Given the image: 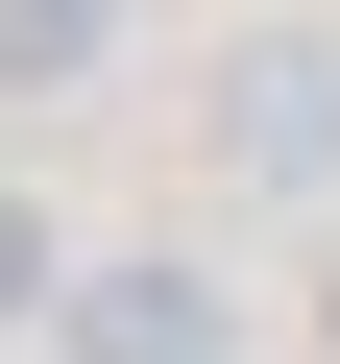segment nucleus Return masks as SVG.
<instances>
[{"label": "nucleus", "mask_w": 340, "mask_h": 364, "mask_svg": "<svg viewBox=\"0 0 340 364\" xmlns=\"http://www.w3.org/2000/svg\"><path fill=\"white\" fill-rule=\"evenodd\" d=\"M97 25H122V0H0V97H49V73H97Z\"/></svg>", "instance_id": "obj_3"}, {"label": "nucleus", "mask_w": 340, "mask_h": 364, "mask_svg": "<svg viewBox=\"0 0 340 364\" xmlns=\"http://www.w3.org/2000/svg\"><path fill=\"white\" fill-rule=\"evenodd\" d=\"M49 291H73V243H49V195L0 170V340H49Z\"/></svg>", "instance_id": "obj_4"}, {"label": "nucleus", "mask_w": 340, "mask_h": 364, "mask_svg": "<svg viewBox=\"0 0 340 364\" xmlns=\"http://www.w3.org/2000/svg\"><path fill=\"white\" fill-rule=\"evenodd\" d=\"M195 146H219V195L340 219V25H243V49L195 73Z\"/></svg>", "instance_id": "obj_1"}, {"label": "nucleus", "mask_w": 340, "mask_h": 364, "mask_svg": "<svg viewBox=\"0 0 340 364\" xmlns=\"http://www.w3.org/2000/svg\"><path fill=\"white\" fill-rule=\"evenodd\" d=\"M316 364H340V267H316Z\"/></svg>", "instance_id": "obj_5"}, {"label": "nucleus", "mask_w": 340, "mask_h": 364, "mask_svg": "<svg viewBox=\"0 0 340 364\" xmlns=\"http://www.w3.org/2000/svg\"><path fill=\"white\" fill-rule=\"evenodd\" d=\"M49 340H73V364H243V316H219V267H195V243L73 267V291H49Z\"/></svg>", "instance_id": "obj_2"}]
</instances>
